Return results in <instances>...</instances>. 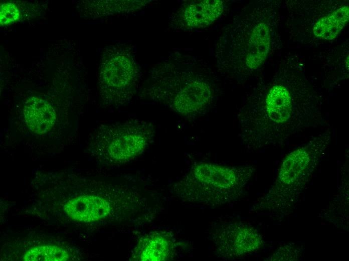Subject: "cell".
<instances>
[{"instance_id":"cell-6","label":"cell","mask_w":349,"mask_h":261,"mask_svg":"<svg viewBox=\"0 0 349 261\" xmlns=\"http://www.w3.org/2000/svg\"><path fill=\"white\" fill-rule=\"evenodd\" d=\"M215 252L223 259L243 256L259 249L261 235L254 227L242 222L223 224L213 234Z\"/></svg>"},{"instance_id":"cell-4","label":"cell","mask_w":349,"mask_h":261,"mask_svg":"<svg viewBox=\"0 0 349 261\" xmlns=\"http://www.w3.org/2000/svg\"><path fill=\"white\" fill-rule=\"evenodd\" d=\"M169 71L155 78L148 90L151 97L167 103L182 114L197 112L209 101L211 89L205 80L186 71L180 72L176 69L173 74Z\"/></svg>"},{"instance_id":"cell-1","label":"cell","mask_w":349,"mask_h":261,"mask_svg":"<svg viewBox=\"0 0 349 261\" xmlns=\"http://www.w3.org/2000/svg\"><path fill=\"white\" fill-rule=\"evenodd\" d=\"M253 169L199 163L174 186L177 196L185 201L216 207L237 199Z\"/></svg>"},{"instance_id":"cell-10","label":"cell","mask_w":349,"mask_h":261,"mask_svg":"<svg viewBox=\"0 0 349 261\" xmlns=\"http://www.w3.org/2000/svg\"><path fill=\"white\" fill-rule=\"evenodd\" d=\"M271 44L269 27L259 22L250 30L245 46L244 63L250 70L257 69L265 61Z\"/></svg>"},{"instance_id":"cell-12","label":"cell","mask_w":349,"mask_h":261,"mask_svg":"<svg viewBox=\"0 0 349 261\" xmlns=\"http://www.w3.org/2000/svg\"><path fill=\"white\" fill-rule=\"evenodd\" d=\"M348 14V7L344 6L319 19L313 27L314 35L319 39H334L347 23Z\"/></svg>"},{"instance_id":"cell-7","label":"cell","mask_w":349,"mask_h":261,"mask_svg":"<svg viewBox=\"0 0 349 261\" xmlns=\"http://www.w3.org/2000/svg\"><path fill=\"white\" fill-rule=\"evenodd\" d=\"M225 6V2L220 0L189 2L177 11L172 22L177 28L183 30L205 28L221 16Z\"/></svg>"},{"instance_id":"cell-3","label":"cell","mask_w":349,"mask_h":261,"mask_svg":"<svg viewBox=\"0 0 349 261\" xmlns=\"http://www.w3.org/2000/svg\"><path fill=\"white\" fill-rule=\"evenodd\" d=\"M151 122L132 119L103 124L90 138L91 143L113 164H123L143 153L154 135Z\"/></svg>"},{"instance_id":"cell-11","label":"cell","mask_w":349,"mask_h":261,"mask_svg":"<svg viewBox=\"0 0 349 261\" xmlns=\"http://www.w3.org/2000/svg\"><path fill=\"white\" fill-rule=\"evenodd\" d=\"M23 113L28 127L39 135L49 132L56 121V114L51 105L36 96L30 97L25 102Z\"/></svg>"},{"instance_id":"cell-9","label":"cell","mask_w":349,"mask_h":261,"mask_svg":"<svg viewBox=\"0 0 349 261\" xmlns=\"http://www.w3.org/2000/svg\"><path fill=\"white\" fill-rule=\"evenodd\" d=\"M66 214L82 222H93L109 216L112 211L111 203L98 195H84L73 198L64 205Z\"/></svg>"},{"instance_id":"cell-8","label":"cell","mask_w":349,"mask_h":261,"mask_svg":"<svg viewBox=\"0 0 349 261\" xmlns=\"http://www.w3.org/2000/svg\"><path fill=\"white\" fill-rule=\"evenodd\" d=\"M176 249V240L171 232L155 231L139 239L132 258L141 261L167 260L173 258Z\"/></svg>"},{"instance_id":"cell-2","label":"cell","mask_w":349,"mask_h":261,"mask_svg":"<svg viewBox=\"0 0 349 261\" xmlns=\"http://www.w3.org/2000/svg\"><path fill=\"white\" fill-rule=\"evenodd\" d=\"M140 69L131 47L111 45L101 58L98 83L101 99L107 106H120L135 94Z\"/></svg>"},{"instance_id":"cell-5","label":"cell","mask_w":349,"mask_h":261,"mask_svg":"<svg viewBox=\"0 0 349 261\" xmlns=\"http://www.w3.org/2000/svg\"><path fill=\"white\" fill-rule=\"evenodd\" d=\"M330 140V132H326L313 138L306 145L289 154L281 166L276 188L281 187L287 190L303 185Z\"/></svg>"},{"instance_id":"cell-14","label":"cell","mask_w":349,"mask_h":261,"mask_svg":"<svg viewBox=\"0 0 349 261\" xmlns=\"http://www.w3.org/2000/svg\"><path fill=\"white\" fill-rule=\"evenodd\" d=\"M20 12L18 7L11 3L1 5L0 9V24L5 26L11 25L20 18Z\"/></svg>"},{"instance_id":"cell-13","label":"cell","mask_w":349,"mask_h":261,"mask_svg":"<svg viewBox=\"0 0 349 261\" xmlns=\"http://www.w3.org/2000/svg\"><path fill=\"white\" fill-rule=\"evenodd\" d=\"M69 258L64 248L54 245H43L29 249L23 256L25 261H64Z\"/></svg>"}]
</instances>
